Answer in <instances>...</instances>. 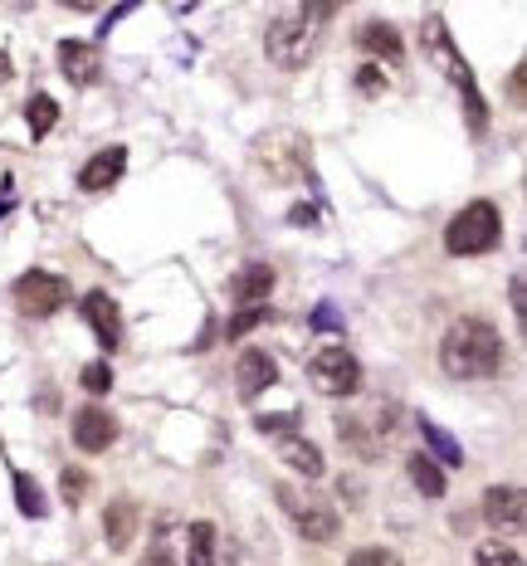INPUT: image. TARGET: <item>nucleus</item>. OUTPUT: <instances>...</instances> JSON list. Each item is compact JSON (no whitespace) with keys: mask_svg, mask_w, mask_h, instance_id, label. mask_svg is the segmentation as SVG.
<instances>
[{"mask_svg":"<svg viewBox=\"0 0 527 566\" xmlns=\"http://www.w3.org/2000/svg\"><path fill=\"white\" fill-rule=\"evenodd\" d=\"M440 367L454 381H494L503 371V337L484 317H460L440 342Z\"/></svg>","mask_w":527,"mask_h":566,"instance_id":"obj_1","label":"nucleus"},{"mask_svg":"<svg viewBox=\"0 0 527 566\" xmlns=\"http://www.w3.org/2000/svg\"><path fill=\"white\" fill-rule=\"evenodd\" d=\"M337 15V6H284L274 20H268L264 50L278 69H303L323 44V25Z\"/></svg>","mask_w":527,"mask_h":566,"instance_id":"obj_2","label":"nucleus"},{"mask_svg":"<svg viewBox=\"0 0 527 566\" xmlns=\"http://www.w3.org/2000/svg\"><path fill=\"white\" fill-rule=\"evenodd\" d=\"M254 167H260L268 181L293 186L313 167V142L303 137L298 127H268L264 137H254Z\"/></svg>","mask_w":527,"mask_h":566,"instance_id":"obj_3","label":"nucleus"},{"mask_svg":"<svg viewBox=\"0 0 527 566\" xmlns=\"http://www.w3.org/2000/svg\"><path fill=\"white\" fill-rule=\"evenodd\" d=\"M274 499H278V509H284V517L293 523V533H298L303 542H333L337 533H342V517H337V509L323 499V493L303 489V483H278Z\"/></svg>","mask_w":527,"mask_h":566,"instance_id":"obj_4","label":"nucleus"},{"mask_svg":"<svg viewBox=\"0 0 527 566\" xmlns=\"http://www.w3.org/2000/svg\"><path fill=\"white\" fill-rule=\"evenodd\" d=\"M498 240H503V216H498L494 200H468L460 216L444 226V250H450L454 259L488 254Z\"/></svg>","mask_w":527,"mask_h":566,"instance_id":"obj_5","label":"nucleus"},{"mask_svg":"<svg viewBox=\"0 0 527 566\" xmlns=\"http://www.w3.org/2000/svg\"><path fill=\"white\" fill-rule=\"evenodd\" d=\"M425 44H430V54H435V64L450 74V84L464 93V113H468V127L474 133H484L488 127V108H484V98H478V88H474V69H468V59L454 50V40H450V30H444V20L440 15H430V25H425Z\"/></svg>","mask_w":527,"mask_h":566,"instance_id":"obj_6","label":"nucleus"},{"mask_svg":"<svg viewBox=\"0 0 527 566\" xmlns=\"http://www.w3.org/2000/svg\"><path fill=\"white\" fill-rule=\"evenodd\" d=\"M333 424H337V440H342L351 454L377 459L381 444L396 434V406L391 400H371L367 410H342Z\"/></svg>","mask_w":527,"mask_h":566,"instance_id":"obj_7","label":"nucleus"},{"mask_svg":"<svg viewBox=\"0 0 527 566\" xmlns=\"http://www.w3.org/2000/svg\"><path fill=\"white\" fill-rule=\"evenodd\" d=\"M10 298H15V308L25 313V317H54L59 308H68L74 289H68V279L50 274V269H30V274L15 279Z\"/></svg>","mask_w":527,"mask_h":566,"instance_id":"obj_8","label":"nucleus"},{"mask_svg":"<svg viewBox=\"0 0 527 566\" xmlns=\"http://www.w3.org/2000/svg\"><path fill=\"white\" fill-rule=\"evenodd\" d=\"M308 381L323 396H357L361 391V361L347 347H318L308 357Z\"/></svg>","mask_w":527,"mask_h":566,"instance_id":"obj_9","label":"nucleus"},{"mask_svg":"<svg viewBox=\"0 0 527 566\" xmlns=\"http://www.w3.org/2000/svg\"><path fill=\"white\" fill-rule=\"evenodd\" d=\"M484 517L494 533H523L527 523V493L518 483H494V489L484 493Z\"/></svg>","mask_w":527,"mask_h":566,"instance_id":"obj_10","label":"nucleus"},{"mask_svg":"<svg viewBox=\"0 0 527 566\" xmlns=\"http://www.w3.org/2000/svg\"><path fill=\"white\" fill-rule=\"evenodd\" d=\"M234 386H240V400H260L264 391L278 386V361L268 357L264 347L240 352V361H234Z\"/></svg>","mask_w":527,"mask_h":566,"instance_id":"obj_11","label":"nucleus"},{"mask_svg":"<svg viewBox=\"0 0 527 566\" xmlns=\"http://www.w3.org/2000/svg\"><path fill=\"white\" fill-rule=\"evenodd\" d=\"M59 69H64V78L74 88H93L103 78V54H98V44H88V40H64L59 44Z\"/></svg>","mask_w":527,"mask_h":566,"instance_id":"obj_12","label":"nucleus"},{"mask_svg":"<svg viewBox=\"0 0 527 566\" xmlns=\"http://www.w3.org/2000/svg\"><path fill=\"white\" fill-rule=\"evenodd\" d=\"M123 171H127V147H103L98 157H88L84 171H78V191H88V196L113 191V186L123 181Z\"/></svg>","mask_w":527,"mask_h":566,"instance_id":"obj_13","label":"nucleus"},{"mask_svg":"<svg viewBox=\"0 0 527 566\" xmlns=\"http://www.w3.org/2000/svg\"><path fill=\"white\" fill-rule=\"evenodd\" d=\"M84 317H88L93 337H98V347H108V352L123 347V317H117V303L103 289L84 293Z\"/></svg>","mask_w":527,"mask_h":566,"instance_id":"obj_14","label":"nucleus"},{"mask_svg":"<svg viewBox=\"0 0 527 566\" xmlns=\"http://www.w3.org/2000/svg\"><path fill=\"white\" fill-rule=\"evenodd\" d=\"M113 440H117V420H113L103 406H84V410L74 416V444H78L84 454H103Z\"/></svg>","mask_w":527,"mask_h":566,"instance_id":"obj_15","label":"nucleus"},{"mask_svg":"<svg viewBox=\"0 0 527 566\" xmlns=\"http://www.w3.org/2000/svg\"><path fill=\"white\" fill-rule=\"evenodd\" d=\"M278 274L268 264H244L240 274L230 279V298L244 303V308H260V303H268V293H274Z\"/></svg>","mask_w":527,"mask_h":566,"instance_id":"obj_16","label":"nucleus"},{"mask_svg":"<svg viewBox=\"0 0 527 566\" xmlns=\"http://www.w3.org/2000/svg\"><path fill=\"white\" fill-rule=\"evenodd\" d=\"M137 523H143V509H137L133 499H113L108 513H103V537H108L113 552L133 547L137 542Z\"/></svg>","mask_w":527,"mask_h":566,"instance_id":"obj_17","label":"nucleus"},{"mask_svg":"<svg viewBox=\"0 0 527 566\" xmlns=\"http://www.w3.org/2000/svg\"><path fill=\"white\" fill-rule=\"evenodd\" d=\"M278 459L293 469V474H303V479H323V450L313 440H303V434H288L284 444H278Z\"/></svg>","mask_w":527,"mask_h":566,"instance_id":"obj_18","label":"nucleus"},{"mask_svg":"<svg viewBox=\"0 0 527 566\" xmlns=\"http://www.w3.org/2000/svg\"><path fill=\"white\" fill-rule=\"evenodd\" d=\"M357 44H361V50H367V54H377V59H391V64H401V54H405L401 34H396L391 25H381V20H371V25H361Z\"/></svg>","mask_w":527,"mask_h":566,"instance_id":"obj_19","label":"nucleus"},{"mask_svg":"<svg viewBox=\"0 0 527 566\" xmlns=\"http://www.w3.org/2000/svg\"><path fill=\"white\" fill-rule=\"evenodd\" d=\"M405 474H410V483H415L420 493H425V499H444V469L430 454H410Z\"/></svg>","mask_w":527,"mask_h":566,"instance_id":"obj_20","label":"nucleus"},{"mask_svg":"<svg viewBox=\"0 0 527 566\" xmlns=\"http://www.w3.org/2000/svg\"><path fill=\"white\" fill-rule=\"evenodd\" d=\"M25 123H30V137H34V142L50 137L54 123H59V103L50 98V93H34V98L25 103Z\"/></svg>","mask_w":527,"mask_h":566,"instance_id":"obj_21","label":"nucleus"},{"mask_svg":"<svg viewBox=\"0 0 527 566\" xmlns=\"http://www.w3.org/2000/svg\"><path fill=\"white\" fill-rule=\"evenodd\" d=\"M186 566H215V527L210 523H191V533H186Z\"/></svg>","mask_w":527,"mask_h":566,"instance_id":"obj_22","label":"nucleus"},{"mask_svg":"<svg viewBox=\"0 0 527 566\" xmlns=\"http://www.w3.org/2000/svg\"><path fill=\"white\" fill-rule=\"evenodd\" d=\"M420 434H425V444L435 450V464H450V469H454V464H464V450L440 430L435 420H420Z\"/></svg>","mask_w":527,"mask_h":566,"instance_id":"obj_23","label":"nucleus"},{"mask_svg":"<svg viewBox=\"0 0 527 566\" xmlns=\"http://www.w3.org/2000/svg\"><path fill=\"white\" fill-rule=\"evenodd\" d=\"M15 509L25 513V517H34V523H40V517L50 513V503H44L40 483H34L30 474H15Z\"/></svg>","mask_w":527,"mask_h":566,"instance_id":"obj_24","label":"nucleus"},{"mask_svg":"<svg viewBox=\"0 0 527 566\" xmlns=\"http://www.w3.org/2000/svg\"><path fill=\"white\" fill-rule=\"evenodd\" d=\"M474 562L478 566H523V552L513 547V542H478Z\"/></svg>","mask_w":527,"mask_h":566,"instance_id":"obj_25","label":"nucleus"},{"mask_svg":"<svg viewBox=\"0 0 527 566\" xmlns=\"http://www.w3.org/2000/svg\"><path fill=\"white\" fill-rule=\"evenodd\" d=\"M268 317H274V308H264V303H260V308H240V313H234L230 323H225V337H230V342L250 337L260 323H268Z\"/></svg>","mask_w":527,"mask_h":566,"instance_id":"obj_26","label":"nucleus"},{"mask_svg":"<svg viewBox=\"0 0 527 566\" xmlns=\"http://www.w3.org/2000/svg\"><path fill=\"white\" fill-rule=\"evenodd\" d=\"M78 381H84L88 396H108V391H113V367H108V361H88Z\"/></svg>","mask_w":527,"mask_h":566,"instance_id":"obj_27","label":"nucleus"},{"mask_svg":"<svg viewBox=\"0 0 527 566\" xmlns=\"http://www.w3.org/2000/svg\"><path fill=\"white\" fill-rule=\"evenodd\" d=\"M59 493H64L68 509H78V503H84V493H88V474H84V469H64V474H59Z\"/></svg>","mask_w":527,"mask_h":566,"instance_id":"obj_28","label":"nucleus"},{"mask_svg":"<svg viewBox=\"0 0 527 566\" xmlns=\"http://www.w3.org/2000/svg\"><path fill=\"white\" fill-rule=\"evenodd\" d=\"M347 566H401V557L391 547H361L347 557Z\"/></svg>","mask_w":527,"mask_h":566,"instance_id":"obj_29","label":"nucleus"},{"mask_svg":"<svg viewBox=\"0 0 527 566\" xmlns=\"http://www.w3.org/2000/svg\"><path fill=\"white\" fill-rule=\"evenodd\" d=\"M254 424H260V434H284V440H288L293 424H298V410H284V416H260Z\"/></svg>","mask_w":527,"mask_h":566,"instance_id":"obj_30","label":"nucleus"},{"mask_svg":"<svg viewBox=\"0 0 527 566\" xmlns=\"http://www.w3.org/2000/svg\"><path fill=\"white\" fill-rule=\"evenodd\" d=\"M357 88L367 93V98H377V93H386V69H381V64L357 69Z\"/></svg>","mask_w":527,"mask_h":566,"instance_id":"obj_31","label":"nucleus"},{"mask_svg":"<svg viewBox=\"0 0 527 566\" xmlns=\"http://www.w3.org/2000/svg\"><path fill=\"white\" fill-rule=\"evenodd\" d=\"M171 562H176L171 542H167V537H157V542H151V552H147V557L137 562V566H171Z\"/></svg>","mask_w":527,"mask_h":566,"instance_id":"obj_32","label":"nucleus"},{"mask_svg":"<svg viewBox=\"0 0 527 566\" xmlns=\"http://www.w3.org/2000/svg\"><path fill=\"white\" fill-rule=\"evenodd\" d=\"M313 327H323V333H333V327H342V317L333 313V303H323V308L313 313Z\"/></svg>","mask_w":527,"mask_h":566,"instance_id":"obj_33","label":"nucleus"},{"mask_svg":"<svg viewBox=\"0 0 527 566\" xmlns=\"http://www.w3.org/2000/svg\"><path fill=\"white\" fill-rule=\"evenodd\" d=\"M293 226H313V220H318V210H313V206H293Z\"/></svg>","mask_w":527,"mask_h":566,"instance_id":"obj_34","label":"nucleus"},{"mask_svg":"<svg viewBox=\"0 0 527 566\" xmlns=\"http://www.w3.org/2000/svg\"><path fill=\"white\" fill-rule=\"evenodd\" d=\"M513 313H527V298H523V279H513Z\"/></svg>","mask_w":527,"mask_h":566,"instance_id":"obj_35","label":"nucleus"},{"mask_svg":"<svg viewBox=\"0 0 527 566\" xmlns=\"http://www.w3.org/2000/svg\"><path fill=\"white\" fill-rule=\"evenodd\" d=\"M10 78H15V69H10V54H0V88H6Z\"/></svg>","mask_w":527,"mask_h":566,"instance_id":"obj_36","label":"nucleus"}]
</instances>
